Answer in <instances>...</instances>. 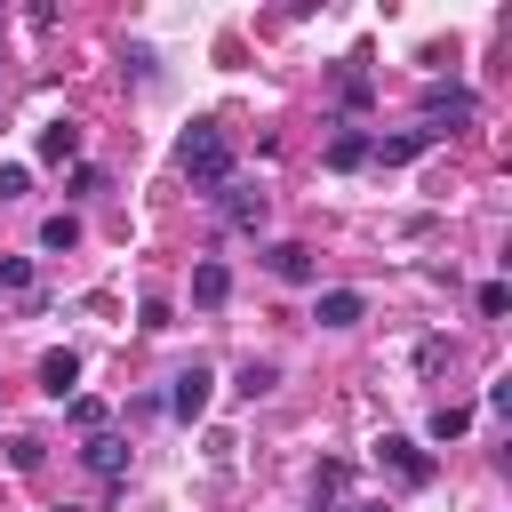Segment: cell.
<instances>
[{
	"mask_svg": "<svg viewBox=\"0 0 512 512\" xmlns=\"http://www.w3.org/2000/svg\"><path fill=\"white\" fill-rule=\"evenodd\" d=\"M176 168H184L200 192L232 184V144H224V128H216V120H192V128L176 136Z\"/></svg>",
	"mask_w": 512,
	"mask_h": 512,
	"instance_id": "cell-1",
	"label": "cell"
},
{
	"mask_svg": "<svg viewBox=\"0 0 512 512\" xmlns=\"http://www.w3.org/2000/svg\"><path fill=\"white\" fill-rule=\"evenodd\" d=\"M376 464H384L400 488H424V480H432V456H424L408 432H384V440H376Z\"/></svg>",
	"mask_w": 512,
	"mask_h": 512,
	"instance_id": "cell-2",
	"label": "cell"
},
{
	"mask_svg": "<svg viewBox=\"0 0 512 512\" xmlns=\"http://www.w3.org/2000/svg\"><path fill=\"white\" fill-rule=\"evenodd\" d=\"M264 208H272V200H264V192H256L248 176H232V184H216V216H224L232 232H256V224H264Z\"/></svg>",
	"mask_w": 512,
	"mask_h": 512,
	"instance_id": "cell-3",
	"label": "cell"
},
{
	"mask_svg": "<svg viewBox=\"0 0 512 512\" xmlns=\"http://www.w3.org/2000/svg\"><path fill=\"white\" fill-rule=\"evenodd\" d=\"M440 144V128H400V136H368V160L376 168H408L416 152H432Z\"/></svg>",
	"mask_w": 512,
	"mask_h": 512,
	"instance_id": "cell-4",
	"label": "cell"
},
{
	"mask_svg": "<svg viewBox=\"0 0 512 512\" xmlns=\"http://www.w3.org/2000/svg\"><path fill=\"white\" fill-rule=\"evenodd\" d=\"M208 392H216V376L192 360V368L176 376V392H168V416H176V424H200V416H208Z\"/></svg>",
	"mask_w": 512,
	"mask_h": 512,
	"instance_id": "cell-5",
	"label": "cell"
},
{
	"mask_svg": "<svg viewBox=\"0 0 512 512\" xmlns=\"http://www.w3.org/2000/svg\"><path fill=\"white\" fill-rule=\"evenodd\" d=\"M80 464L120 488V480H128V440H120V432H88V440H80Z\"/></svg>",
	"mask_w": 512,
	"mask_h": 512,
	"instance_id": "cell-6",
	"label": "cell"
},
{
	"mask_svg": "<svg viewBox=\"0 0 512 512\" xmlns=\"http://www.w3.org/2000/svg\"><path fill=\"white\" fill-rule=\"evenodd\" d=\"M472 112H480V96H472V88H448V80H432V88H424V128H432V120H472Z\"/></svg>",
	"mask_w": 512,
	"mask_h": 512,
	"instance_id": "cell-7",
	"label": "cell"
},
{
	"mask_svg": "<svg viewBox=\"0 0 512 512\" xmlns=\"http://www.w3.org/2000/svg\"><path fill=\"white\" fill-rule=\"evenodd\" d=\"M360 312H368V296H360V288H320V304H312V320H320V328H352Z\"/></svg>",
	"mask_w": 512,
	"mask_h": 512,
	"instance_id": "cell-8",
	"label": "cell"
},
{
	"mask_svg": "<svg viewBox=\"0 0 512 512\" xmlns=\"http://www.w3.org/2000/svg\"><path fill=\"white\" fill-rule=\"evenodd\" d=\"M72 384H80V352H40V392L72 400Z\"/></svg>",
	"mask_w": 512,
	"mask_h": 512,
	"instance_id": "cell-9",
	"label": "cell"
},
{
	"mask_svg": "<svg viewBox=\"0 0 512 512\" xmlns=\"http://www.w3.org/2000/svg\"><path fill=\"white\" fill-rule=\"evenodd\" d=\"M264 264H272V280H288V288H304V280H312V248H304V240H280Z\"/></svg>",
	"mask_w": 512,
	"mask_h": 512,
	"instance_id": "cell-10",
	"label": "cell"
},
{
	"mask_svg": "<svg viewBox=\"0 0 512 512\" xmlns=\"http://www.w3.org/2000/svg\"><path fill=\"white\" fill-rule=\"evenodd\" d=\"M40 160H56V168L80 160V120H48V128H40Z\"/></svg>",
	"mask_w": 512,
	"mask_h": 512,
	"instance_id": "cell-11",
	"label": "cell"
},
{
	"mask_svg": "<svg viewBox=\"0 0 512 512\" xmlns=\"http://www.w3.org/2000/svg\"><path fill=\"white\" fill-rule=\"evenodd\" d=\"M224 296H232V272H224L216 256H208V264H192V304H208V312H216Z\"/></svg>",
	"mask_w": 512,
	"mask_h": 512,
	"instance_id": "cell-12",
	"label": "cell"
},
{
	"mask_svg": "<svg viewBox=\"0 0 512 512\" xmlns=\"http://www.w3.org/2000/svg\"><path fill=\"white\" fill-rule=\"evenodd\" d=\"M360 160H368V136L360 128H336L328 136V168H360Z\"/></svg>",
	"mask_w": 512,
	"mask_h": 512,
	"instance_id": "cell-13",
	"label": "cell"
},
{
	"mask_svg": "<svg viewBox=\"0 0 512 512\" xmlns=\"http://www.w3.org/2000/svg\"><path fill=\"white\" fill-rule=\"evenodd\" d=\"M40 248H56V256H64V248H80V216H64V208H56V216L40 224Z\"/></svg>",
	"mask_w": 512,
	"mask_h": 512,
	"instance_id": "cell-14",
	"label": "cell"
},
{
	"mask_svg": "<svg viewBox=\"0 0 512 512\" xmlns=\"http://www.w3.org/2000/svg\"><path fill=\"white\" fill-rule=\"evenodd\" d=\"M464 424H472V408H464V400H440V408H432V440H456Z\"/></svg>",
	"mask_w": 512,
	"mask_h": 512,
	"instance_id": "cell-15",
	"label": "cell"
},
{
	"mask_svg": "<svg viewBox=\"0 0 512 512\" xmlns=\"http://www.w3.org/2000/svg\"><path fill=\"white\" fill-rule=\"evenodd\" d=\"M272 384H280V368H272V360H248V368H240V392H248V400H264Z\"/></svg>",
	"mask_w": 512,
	"mask_h": 512,
	"instance_id": "cell-16",
	"label": "cell"
},
{
	"mask_svg": "<svg viewBox=\"0 0 512 512\" xmlns=\"http://www.w3.org/2000/svg\"><path fill=\"white\" fill-rule=\"evenodd\" d=\"M472 304H480V320H504V312H512V288H504V280H488Z\"/></svg>",
	"mask_w": 512,
	"mask_h": 512,
	"instance_id": "cell-17",
	"label": "cell"
},
{
	"mask_svg": "<svg viewBox=\"0 0 512 512\" xmlns=\"http://www.w3.org/2000/svg\"><path fill=\"white\" fill-rule=\"evenodd\" d=\"M72 424H80V432H104V400H88V392H72Z\"/></svg>",
	"mask_w": 512,
	"mask_h": 512,
	"instance_id": "cell-18",
	"label": "cell"
},
{
	"mask_svg": "<svg viewBox=\"0 0 512 512\" xmlns=\"http://www.w3.org/2000/svg\"><path fill=\"white\" fill-rule=\"evenodd\" d=\"M32 192V168H16V160H0V200H24Z\"/></svg>",
	"mask_w": 512,
	"mask_h": 512,
	"instance_id": "cell-19",
	"label": "cell"
},
{
	"mask_svg": "<svg viewBox=\"0 0 512 512\" xmlns=\"http://www.w3.org/2000/svg\"><path fill=\"white\" fill-rule=\"evenodd\" d=\"M136 328H176V312H168V296H144V312H136Z\"/></svg>",
	"mask_w": 512,
	"mask_h": 512,
	"instance_id": "cell-20",
	"label": "cell"
},
{
	"mask_svg": "<svg viewBox=\"0 0 512 512\" xmlns=\"http://www.w3.org/2000/svg\"><path fill=\"white\" fill-rule=\"evenodd\" d=\"M8 464H16V472H40V440H32V432H24V440H8Z\"/></svg>",
	"mask_w": 512,
	"mask_h": 512,
	"instance_id": "cell-21",
	"label": "cell"
},
{
	"mask_svg": "<svg viewBox=\"0 0 512 512\" xmlns=\"http://www.w3.org/2000/svg\"><path fill=\"white\" fill-rule=\"evenodd\" d=\"M0 288H32V256H0Z\"/></svg>",
	"mask_w": 512,
	"mask_h": 512,
	"instance_id": "cell-22",
	"label": "cell"
},
{
	"mask_svg": "<svg viewBox=\"0 0 512 512\" xmlns=\"http://www.w3.org/2000/svg\"><path fill=\"white\" fill-rule=\"evenodd\" d=\"M336 512H392L384 496H360V504H336Z\"/></svg>",
	"mask_w": 512,
	"mask_h": 512,
	"instance_id": "cell-23",
	"label": "cell"
}]
</instances>
